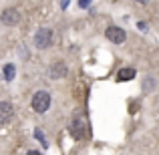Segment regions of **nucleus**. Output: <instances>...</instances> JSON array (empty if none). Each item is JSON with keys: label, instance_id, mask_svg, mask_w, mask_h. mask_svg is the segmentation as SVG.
Returning a JSON list of instances; mask_svg holds the SVG:
<instances>
[{"label": "nucleus", "instance_id": "f257e3e1", "mask_svg": "<svg viewBox=\"0 0 159 155\" xmlns=\"http://www.w3.org/2000/svg\"><path fill=\"white\" fill-rule=\"evenodd\" d=\"M69 129H70L75 139H83V137L89 135V125H87V121H85L83 115H75L73 121H70V125H69Z\"/></svg>", "mask_w": 159, "mask_h": 155}, {"label": "nucleus", "instance_id": "f03ea898", "mask_svg": "<svg viewBox=\"0 0 159 155\" xmlns=\"http://www.w3.org/2000/svg\"><path fill=\"white\" fill-rule=\"evenodd\" d=\"M52 40H54V32L51 28H39L34 34V47L40 48V51H47L48 47H52Z\"/></svg>", "mask_w": 159, "mask_h": 155}, {"label": "nucleus", "instance_id": "7ed1b4c3", "mask_svg": "<svg viewBox=\"0 0 159 155\" xmlns=\"http://www.w3.org/2000/svg\"><path fill=\"white\" fill-rule=\"evenodd\" d=\"M30 105L36 113H47L48 109H51V95H48L47 91H36V93L32 95Z\"/></svg>", "mask_w": 159, "mask_h": 155}, {"label": "nucleus", "instance_id": "20e7f679", "mask_svg": "<svg viewBox=\"0 0 159 155\" xmlns=\"http://www.w3.org/2000/svg\"><path fill=\"white\" fill-rule=\"evenodd\" d=\"M0 20H2V24H6V26H16V24L20 22V12L16 10V8H6V10H2V14H0Z\"/></svg>", "mask_w": 159, "mask_h": 155}, {"label": "nucleus", "instance_id": "39448f33", "mask_svg": "<svg viewBox=\"0 0 159 155\" xmlns=\"http://www.w3.org/2000/svg\"><path fill=\"white\" fill-rule=\"evenodd\" d=\"M105 36L111 40V43L121 44V43H125V39H127V32H125L123 28H119V26H109L105 30Z\"/></svg>", "mask_w": 159, "mask_h": 155}, {"label": "nucleus", "instance_id": "423d86ee", "mask_svg": "<svg viewBox=\"0 0 159 155\" xmlns=\"http://www.w3.org/2000/svg\"><path fill=\"white\" fill-rule=\"evenodd\" d=\"M14 117V107L10 101H0V125H6Z\"/></svg>", "mask_w": 159, "mask_h": 155}, {"label": "nucleus", "instance_id": "0eeeda50", "mask_svg": "<svg viewBox=\"0 0 159 155\" xmlns=\"http://www.w3.org/2000/svg\"><path fill=\"white\" fill-rule=\"evenodd\" d=\"M66 73H69V69H66L65 62H54V65L51 66V71H48L51 79H65Z\"/></svg>", "mask_w": 159, "mask_h": 155}, {"label": "nucleus", "instance_id": "6e6552de", "mask_svg": "<svg viewBox=\"0 0 159 155\" xmlns=\"http://www.w3.org/2000/svg\"><path fill=\"white\" fill-rule=\"evenodd\" d=\"M131 79H135V69H131V66H125V69H121L119 75H117V81H119V83L131 81Z\"/></svg>", "mask_w": 159, "mask_h": 155}, {"label": "nucleus", "instance_id": "1a4fd4ad", "mask_svg": "<svg viewBox=\"0 0 159 155\" xmlns=\"http://www.w3.org/2000/svg\"><path fill=\"white\" fill-rule=\"evenodd\" d=\"M4 79H6V81H12V79H14V65L4 66Z\"/></svg>", "mask_w": 159, "mask_h": 155}, {"label": "nucleus", "instance_id": "9d476101", "mask_svg": "<svg viewBox=\"0 0 159 155\" xmlns=\"http://www.w3.org/2000/svg\"><path fill=\"white\" fill-rule=\"evenodd\" d=\"M34 135H36V139H39L40 143L44 145V147H48V143H47V141H44V137H43V131H40V129H36V131H34Z\"/></svg>", "mask_w": 159, "mask_h": 155}, {"label": "nucleus", "instance_id": "9b49d317", "mask_svg": "<svg viewBox=\"0 0 159 155\" xmlns=\"http://www.w3.org/2000/svg\"><path fill=\"white\" fill-rule=\"evenodd\" d=\"M89 4H91V0H79V6L81 8H87Z\"/></svg>", "mask_w": 159, "mask_h": 155}, {"label": "nucleus", "instance_id": "f8f14e48", "mask_svg": "<svg viewBox=\"0 0 159 155\" xmlns=\"http://www.w3.org/2000/svg\"><path fill=\"white\" fill-rule=\"evenodd\" d=\"M26 155H40V153H39V151H36V149H30V151H28Z\"/></svg>", "mask_w": 159, "mask_h": 155}, {"label": "nucleus", "instance_id": "ddd939ff", "mask_svg": "<svg viewBox=\"0 0 159 155\" xmlns=\"http://www.w3.org/2000/svg\"><path fill=\"white\" fill-rule=\"evenodd\" d=\"M137 2H139V4H147L149 0H137Z\"/></svg>", "mask_w": 159, "mask_h": 155}]
</instances>
